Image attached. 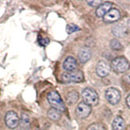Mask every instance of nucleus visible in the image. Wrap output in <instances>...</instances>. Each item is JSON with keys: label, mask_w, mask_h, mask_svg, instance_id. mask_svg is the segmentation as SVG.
<instances>
[{"label": "nucleus", "mask_w": 130, "mask_h": 130, "mask_svg": "<svg viewBox=\"0 0 130 130\" xmlns=\"http://www.w3.org/2000/svg\"><path fill=\"white\" fill-rule=\"evenodd\" d=\"M128 28H130V20L128 21Z\"/></svg>", "instance_id": "nucleus-25"}, {"label": "nucleus", "mask_w": 130, "mask_h": 130, "mask_svg": "<svg viewBox=\"0 0 130 130\" xmlns=\"http://www.w3.org/2000/svg\"><path fill=\"white\" fill-rule=\"evenodd\" d=\"M123 80L126 84H129L130 85V73H128L125 76H123Z\"/></svg>", "instance_id": "nucleus-23"}, {"label": "nucleus", "mask_w": 130, "mask_h": 130, "mask_svg": "<svg viewBox=\"0 0 130 130\" xmlns=\"http://www.w3.org/2000/svg\"><path fill=\"white\" fill-rule=\"evenodd\" d=\"M91 107L90 106L85 103L84 102H81L78 104L76 109V115L80 119H85L88 117L91 113Z\"/></svg>", "instance_id": "nucleus-7"}, {"label": "nucleus", "mask_w": 130, "mask_h": 130, "mask_svg": "<svg viewBox=\"0 0 130 130\" xmlns=\"http://www.w3.org/2000/svg\"><path fill=\"white\" fill-rule=\"evenodd\" d=\"M49 42H50V40H49L48 38H42V37H39V38H38V43L40 46H47V44H49Z\"/></svg>", "instance_id": "nucleus-21"}, {"label": "nucleus", "mask_w": 130, "mask_h": 130, "mask_svg": "<svg viewBox=\"0 0 130 130\" xmlns=\"http://www.w3.org/2000/svg\"><path fill=\"white\" fill-rule=\"evenodd\" d=\"M110 72V66L106 61L101 60L97 63L96 66V73L100 77L107 76Z\"/></svg>", "instance_id": "nucleus-8"}, {"label": "nucleus", "mask_w": 130, "mask_h": 130, "mask_svg": "<svg viewBox=\"0 0 130 130\" xmlns=\"http://www.w3.org/2000/svg\"><path fill=\"white\" fill-rule=\"evenodd\" d=\"M112 5H113V4L111 2L103 3L99 7H97L96 12H95L96 15L98 16V17H103V16L111 9Z\"/></svg>", "instance_id": "nucleus-10"}, {"label": "nucleus", "mask_w": 130, "mask_h": 130, "mask_svg": "<svg viewBox=\"0 0 130 130\" xmlns=\"http://www.w3.org/2000/svg\"><path fill=\"white\" fill-rule=\"evenodd\" d=\"M47 116L49 119L53 121H58L61 118L60 112L58 111V110H56L55 108H51L49 110L47 111Z\"/></svg>", "instance_id": "nucleus-15"}, {"label": "nucleus", "mask_w": 130, "mask_h": 130, "mask_svg": "<svg viewBox=\"0 0 130 130\" xmlns=\"http://www.w3.org/2000/svg\"><path fill=\"white\" fill-rule=\"evenodd\" d=\"M82 99L85 103L89 106H95L99 103V94L93 89L91 88H85L83 89L82 93Z\"/></svg>", "instance_id": "nucleus-2"}, {"label": "nucleus", "mask_w": 130, "mask_h": 130, "mask_svg": "<svg viewBox=\"0 0 130 130\" xmlns=\"http://www.w3.org/2000/svg\"><path fill=\"white\" fill-rule=\"evenodd\" d=\"M91 51L88 47H82L80 49L78 53V59L81 63H86L91 58Z\"/></svg>", "instance_id": "nucleus-12"}, {"label": "nucleus", "mask_w": 130, "mask_h": 130, "mask_svg": "<svg viewBox=\"0 0 130 130\" xmlns=\"http://www.w3.org/2000/svg\"><path fill=\"white\" fill-rule=\"evenodd\" d=\"M110 46H111V49L114 51H120L123 48L121 43L117 39H112L111 42H110Z\"/></svg>", "instance_id": "nucleus-18"}, {"label": "nucleus", "mask_w": 130, "mask_h": 130, "mask_svg": "<svg viewBox=\"0 0 130 130\" xmlns=\"http://www.w3.org/2000/svg\"><path fill=\"white\" fill-rule=\"evenodd\" d=\"M63 67L64 68V70H66L68 72H72L75 71L77 68V62L76 59L72 56H68L66 58V59L64 60Z\"/></svg>", "instance_id": "nucleus-11"}, {"label": "nucleus", "mask_w": 130, "mask_h": 130, "mask_svg": "<svg viewBox=\"0 0 130 130\" xmlns=\"http://www.w3.org/2000/svg\"><path fill=\"white\" fill-rule=\"evenodd\" d=\"M78 99H79V94L76 91L69 92L67 94V98H66L67 103L69 105H72V104L76 103L77 102V100H78Z\"/></svg>", "instance_id": "nucleus-16"}, {"label": "nucleus", "mask_w": 130, "mask_h": 130, "mask_svg": "<svg viewBox=\"0 0 130 130\" xmlns=\"http://www.w3.org/2000/svg\"><path fill=\"white\" fill-rule=\"evenodd\" d=\"M87 130H107V129H106L103 124L99 123H94L89 125Z\"/></svg>", "instance_id": "nucleus-19"}, {"label": "nucleus", "mask_w": 130, "mask_h": 130, "mask_svg": "<svg viewBox=\"0 0 130 130\" xmlns=\"http://www.w3.org/2000/svg\"><path fill=\"white\" fill-rule=\"evenodd\" d=\"M64 82H81L84 80L83 72L80 70L65 72L62 76Z\"/></svg>", "instance_id": "nucleus-4"}, {"label": "nucleus", "mask_w": 130, "mask_h": 130, "mask_svg": "<svg viewBox=\"0 0 130 130\" xmlns=\"http://www.w3.org/2000/svg\"><path fill=\"white\" fill-rule=\"evenodd\" d=\"M35 130H41V129H40V128H36Z\"/></svg>", "instance_id": "nucleus-27"}, {"label": "nucleus", "mask_w": 130, "mask_h": 130, "mask_svg": "<svg viewBox=\"0 0 130 130\" xmlns=\"http://www.w3.org/2000/svg\"><path fill=\"white\" fill-rule=\"evenodd\" d=\"M20 124H21V128H27L29 125V117L25 113H23L21 115V120H20Z\"/></svg>", "instance_id": "nucleus-17"}, {"label": "nucleus", "mask_w": 130, "mask_h": 130, "mask_svg": "<svg viewBox=\"0 0 130 130\" xmlns=\"http://www.w3.org/2000/svg\"><path fill=\"white\" fill-rule=\"evenodd\" d=\"M126 103H127V106L130 108V93L126 98Z\"/></svg>", "instance_id": "nucleus-24"}, {"label": "nucleus", "mask_w": 130, "mask_h": 130, "mask_svg": "<svg viewBox=\"0 0 130 130\" xmlns=\"http://www.w3.org/2000/svg\"><path fill=\"white\" fill-rule=\"evenodd\" d=\"M111 68L116 72L122 73L128 70L130 68V63L124 57L119 56L111 61Z\"/></svg>", "instance_id": "nucleus-3"}, {"label": "nucleus", "mask_w": 130, "mask_h": 130, "mask_svg": "<svg viewBox=\"0 0 130 130\" xmlns=\"http://www.w3.org/2000/svg\"><path fill=\"white\" fill-rule=\"evenodd\" d=\"M112 32L114 35H116L118 38H123L128 34L127 28L121 24H116V26L112 28Z\"/></svg>", "instance_id": "nucleus-13"}, {"label": "nucleus", "mask_w": 130, "mask_h": 130, "mask_svg": "<svg viewBox=\"0 0 130 130\" xmlns=\"http://www.w3.org/2000/svg\"><path fill=\"white\" fill-rule=\"evenodd\" d=\"M87 3L89 4V5H90L91 7H99L103 3H102V1H88Z\"/></svg>", "instance_id": "nucleus-22"}, {"label": "nucleus", "mask_w": 130, "mask_h": 130, "mask_svg": "<svg viewBox=\"0 0 130 130\" xmlns=\"http://www.w3.org/2000/svg\"><path fill=\"white\" fill-rule=\"evenodd\" d=\"M112 128L114 130H124L126 128L125 121L122 117L117 116L115 118L112 123Z\"/></svg>", "instance_id": "nucleus-14"}, {"label": "nucleus", "mask_w": 130, "mask_h": 130, "mask_svg": "<svg viewBox=\"0 0 130 130\" xmlns=\"http://www.w3.org/2000/svg\"><path fill=\"white\" fill-rule=\"evenodd\" d=\"M47 100L52 107V108L58 110L59 112L64 111L65 109H66L63 101L62 100L59 93L57 91L53 90L49 93L47 95Z\"/></svg>", "instance_id": "nucleus-1"}, {"label": "nucleus", "mask_w": 130, "mask_h": 130, "mask_svg": "<svg viewBox=\"0 0 130 130\" xmlns=\"http://www.w3.org/2000/svg\"><path fill=\"white\" fill-rule=\"evenodd\" d=\"M106 99H107L108 103H110L112 105H116L120 102L121 94L120 91L117 89L115 88H109L107 89L105 93Z\"/></svg>", "instance_id": "nucleus-6"}, {"label": "nucleus", "mask_w": 130, "mask_h": 130, "mask_svg": "<svg viewBox=\"0 0 130 130\" xmlns=\"http://www.w3.org/2000/svg\"><path fill=\"white\" fill-rule=\"evenodd\" d=\"M5 124L7 127L11 129L17 128L20 124V118L17 113L13 111H8L5 116Z\"/></svg>", "instance_id": "nucleus-5"}, {"label": "nucleus", "mask_w": 130, "mask_h": 130, "mask_svg": "<svg viewBox=\"0 0 130 130\" xmlns=\"http://www.w3.org/2000/svg\"><path fill=\"white\" fill-rule=\"evenodd\" d=\"M19 130H28L27 128H20Z\"/></svg>", "instance_id": "nucleus-26"}, {"label": "nucleus", "mask_w": 130, "mask_h": 130, "mask_svg": "<svg viewBox=\"0 0 130 130\" xmlns=\"http://www.w3.org/2000/svg\"><path fill=\"white\" fill-rule=\"evenodd\" d=\"M79 30H80V28L77 25H75V24H68L66 28V31L68 34H71L72 32H75L76 31H79Z\"/></svg>", "instance_id": "nucleus-20"}, {"label": "nucleus", "mask_w": 130, "mask_h": 130, "mask_svg": "<svg viewBox=\"0 0 130 130\" xmlns=\"http://www.w3.org/2000/svg\"><path fill=\"white\" fill-rule=\"evenodd\" d=\"M120 18V12L116 8H111L107 14L103 16V20L106 23H113L117 21Z\"/></svg>", "instance_id": "nucleus-9"}]
</instances>
